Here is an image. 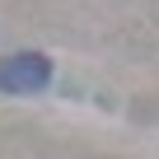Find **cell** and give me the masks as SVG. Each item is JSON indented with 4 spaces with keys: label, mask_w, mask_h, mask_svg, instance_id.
<instances>
[{
    "label": "cell",
    "mask_w": 159,
    "mask_h": 159,
    "mask_svg": "<svg viewBox=\"0 0 159 159\" xmlns=\"http://www.w3.org/2000/svg\"><path fill=\"white\" fill-rule=\"evenodd\" d=\"M52 84V56L14 52L0 61V94H42Z\"/></svg>",
    "instance_id": "1"
}]
</instances>
